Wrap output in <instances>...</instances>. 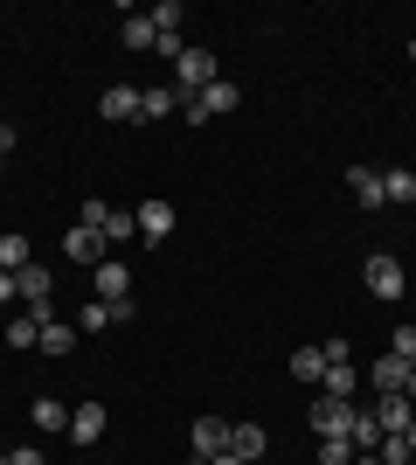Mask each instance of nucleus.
I'll return each instance as SVG.
<instances>
[{"label": "nucleus", "mask_w": 416, "mask_h": 465, "mask_svg": "<svg viewBox=\"0 0 416 465\" xmlns=\"http://www.w3.org/2000/svg\"><path fill=\"white\" fill-rule=\"evenodd\" d=\"M237 104H243V84H237V77H216L201 97H188V104H180V118H188V125H208V118H229Z\"/></svg>", "instance_id": "f257e3e1"}, {"label": "nucleus", "mask_w": 416, "mask_h": 465, "mask_svg": "<svg viewBox=\"0 0 416 465\" xmlns=\"http://www.w3.org/2000/svg\"><path fill=\"white\" fill-rule=\"evenodd\" d=\"M216 77H222V70H216V56H208L201 42H188V49H180V63H174V91H180V104H188V97H201Z\"/></svg>", "instance_id": "f03ea898"}, {"label": "nucleus", "mask_w": 416, "mask_h": 465, "mask_svg": "<svg viewBox=\"0 0 416 465\" xmlns=\"http://www.w3.org/2000/svg\"><path fill=\"white\" fill-rule=\"evenodd\" d=\"M361 285L375 292V299H402V292H410V272H402V257L375 251L368 264H361Z\"/></svg>", "instance_id": "7ed1b4c3"}, {"label": "nucleus", "mask_w": 416, "mask_h": 465, "mask_svg": "<svg viewBox=\"0 0 416 465\" xmlns=\"http://www.w3.org/2000/svg\"><path fill=\"white\" fill-rule=\"evenodd\" d=\"M125 320H132V299H83V306H77V327H83V333L125 327Z\"/></svg>", "instance_id": "20e7f679"}, {"label": "nucleus", "mask_w": 416, "mask_h": 465, "mask_svg": "<svg viewBox=\"0 0 416 465\" xmlns=\"http://www.w3.org/2000/svg\"><path fill=\"white\" fill-rule=\"evenodd\" d=\"M139 243H167V236H174V223H180V215H174V202H160V194H153V202H139Z\"/></svg>", "instance_id": "39448f33"}, {"label": "nucleus", "mask_w": 416, "mask_h": 465, "mask_svg": "<svg viewBox=\"0 0 416 465\" xmlns=\"http://www.w3.org/2000/svg\"><path fill=\"white\" fill-rule=\"evenodd\" d=\"M63 257H70V264H91V272H98L104 257H111V243H104L98 230H83V223H70V236H63Z\"/></svg>", "instance_id": "423d86ee"}, {"label": "nucleus", "mask_w": 416, "mask_h": 465, "mask_svg": "<svg viewBox=\"0 0 416 465\" xmlns=\"http://www.w3.org/2000/svg\"><path fill=\"white\" fill-rule=\"evenodd\" d=\"M313 430L319 438H347V424H354V403H340V396H313Z\"/></svg>", "instance_id": "0eeeda50"}, {"label": "nucleus", "mask_w": 416, "mask_h": 465, "mask_svg": "<svg viewBox=\"0 0 416 465\" xmlns=\"http://www.w3.org/2000/svg\"><path fill=\"white\" fill-rule=\"evenodd\" d=\"M188 438H195V459H201V465L222 459V451H229V417H195V430H188Z\"/></svg>", "instance_id": "6e6552de"}, {"label": "nucleus", "mask_w": 416, "mask_h": 465, "mask_svg": "<svg viewBox=\"0 0 416 465\" xmlns=\"http://www.w3.org/2000/svg\"><path fill=\"white\" fill-rule=\"evenodd\" d=\"M98 112L111 118V125H139V91H132V84H104Z\"/></svg>", "instance_id": "1a4fd4ad"}, {"label": "nucleus", "mask_w": 416, "mask_h": 465, "mask_svg": "<svg viewBox=\"0 0 416 465\" xmlns=\"http://www.w3.org/2000/svg\"><path fill=\"white\" fill-rule=\"evenodd\" d=\"M410 417H416V403L410 396H375V424H382V438H402V430H410Z\"/></svg>", "instance_id": "9d476101"}, {"label": "nucleus", "mask_w": 416, "mask_h": 465, "mask_svg": "<svg viewBox=\"0 0 416 465\" xmlns=\"http://www.w3.org/2000/svg\"><path fill=\"white\" fill-rule=\"evenodd\" d=\"M104 424H111V417H104V403H77V410H70V445H98Z\"/></svg>", "instance_id": "9b49d317"}, {"label": "nucleus", "mask_w": 416, "mask_h": 465, "mask_svg": "<svg viewBox=\"0 0 416 465\" xmlns=\"http://www.w3.org/2000/svg\"><path fill=\"white\" fill-rule=\"evenodd\" d=\"M354 389H361V369H354V361H326V375H319V396L354 403Z\"/></svg>", "instance_id": "f8f14e48"}, {"label": "nucleus", "mask_w": 416, "mask_h": 465, "mask_svg": "<svg viewBox=\"0 0 416 465\" xmlns=\"http://www.w3.org/2000/svg\"><path fill=\"white\" fill-rule=\"evenodd\" d=\"M91 299H132V264L104 257V264H98V292H91Z\"/></svg>", "instance_id": "ddd939ff"}, {"label": "nucleus", "mask_w": 416, "mask_h": 465, "mask_svg": "<svg viewBox=\"0 0 416 465\" xmlns=\"http://www.w3.org/2000/svg\"><path fill=\"white\" fill-rule=\"evenodd\" d=\"M180 112V91L174 84H153V91H139V125H153V118Z\"/></svg>", "instance_id": "4468645a"}, {"label": "nucleus", "mask_w": 416, "mask_h": 465, "mask_svg": "<svg viewBox=\"0 0 416 465\" xmlns=\"http://www.w3.org/2000/svg\"><path fill=\"white\" fill-rule=\"evenodd\" d=\"M347 188H354L361 209H389V194H382V174H375V167H347Z\"/></svg>", "instance_id": "2eb2a0df"}, {"label": "nucleus", "mask_w": 416, "mask_h": 465, "mask_svg": "<svg viewBox=\"0 0 416 465\" xmlns=\"http://www.w3.org/2000/svg\"><path fill=\"white\" fill-rule=\"evenodd\" d=\"M416 361H402V354H375V396H396L402 382H410Z\"/></svg>", "instance_id": "dca6fc26"}, {"label": "nucleus", "mask_w": 416, "mask_h": 465, "mask_svg": "<svg viewBox=\"0 0 416 465\" xmlns=\"http://www.w3.org/2000/svg\"><path fill=\"white\" fill-rule=\"evenodd\" d=\"M264 445H271V438H264V424H229V451H237V459L257 465V459H264Z\"/></svg>", "instance_id": "f3484780"}, {"label": "nucleus", "mask_w": 416, "mask_h": 465, "mask_svg": "<svg viewBox=\"0 0 416 465\" xmlns=\"http://www.w3.org/2000/svg\"><path fill=\"white\" fill-rule=\"evenodd\" d=\"M28 264H35V243H28L21 230H7L0 236V272H28Z\"/></svg>", "instance_id": "a211bd4d"}, {"label": "nucleus", "mask_w": 416, "mask_h": 465, "mask_svg": "<svg viewBox=\"0 0 416 465\" xmlns=\"http://www.w3.org/2000/svg\"><path fill=\"white\" fill-rule=\"evenodd\" d=\"M28 417H35L42 430H63V438H70V403H56V396H35V403H28Z\"/></svg>", "instance_id": "6ab92c4d"}, {"label": "nucleus", "mask_w": 416, "mask_h": 465, "mask_svg": "<svg viewBox=\"0 0 416 465\" xmlns=\"http://www.w3.org/2000/svg\"><path fill=\"white\" fill-rule=\"evenodd\" d=\"M153 35H160V28H153V15H125V28H119V42H125V49H153Z\"/></svg>", "instance_id": "aec40b11"}, {"label": "nucleus", "mask_w": 416, "mask_h": 465, "mask_svg": "<svg viewBox=\"0 0 416 465\" xmlns=\"http://www.w3.org/2000/svg\"><path fill=\"white\" fill-rule=\"evenodd\" d=\"M42 354H77V327L49 320V327H42Z\"/></svg>", "instance_id": "412c9836"}, {"label": "nucleus", "mask_w": 416, "mask_h": 465, "mask_svg": "<svg viewBox=\"0 0 416 465\" xmlns=\"http://www.w3.org/2000/svg\"><path fill=\"white\" fill-rule=\"evenodd\" d=\"M132 236H139V215L132 209H111V215H104V243H132Z\"/></svg>", "instance_id": "4be33fe9"}, {"label": "nucleus", "mask_w": 416, "mask_h": 465, "mask_svg": "<svg viewBox=\"0 0 416 465\" xmlns=\"http://www.w3.org/2000/svg\"><path fill=\"white\" fill-rule=\"evenodd\" d=\"M382 194H389V202H416V174L410 167H389V174H382Z\"/></svg>", "instance_id": "5701e85b"}, {"label": "nucleus", "mask_w": 416, "mask_h": 465, "mask_svg": "<svg viewBox=\"0 0 416 465\" xmlns=\"http://www.w3.org/2000/svg\"><path fill=\"white\" fill-rule=\"evenodd\" d=\"M7 348H42V320H28V312L7 320Z\"/></svg>", "instance_id": "b1692460"}, {"label": "nucleus", "mask_w": 416, "mask_h": 465, "mask_svg": "<svg viewBox=\"0 0 416 465\" xmlns=\"http://www.w3.org/2000/svg\"><path fill=\"white\" fill-rule=\"evenodd\" d=\"M292 375H298V382H319V375H326V354H319V348H298L292 354Z\"/></svg>", "instance_id": "393cba45"}, {"label": "nucleus", "mask_w": 416, "mask_h": 465, "mask_svg": "<svg viewBox=\"0 0 416 465\" xmlns=\"http://www.w3.org/2000/svg\"><path fill=\"white\" fill-rule=\"evenodd\" d=\"M180 21H188L180 0H160V7H153V28H160V35H180Z\"/></svg>", "instance_id": "a878e982"}, {"label": "nucleus", "mask_w": 416, "mask_h": 465, "mask_svg": "<svg viewBox=\"0 0 416 465\" xmlns=\"http://www.w3.org/2000/svg\"><path fill=\"white\" fill-rule=\"evenodd\" d=\"M319 465H354V445L347 438H319Z\"/></svg>", "instance_id": "bb28decb"}, {"label": "nucleus", "mask_w": 416, "mask_h": 465, "mask_svg": "<svg viewBox=\"0 0 416 465\" xmlns=\"http://www.w3.org/2000/svg\"><path fill=\"white\" fill-rule=\"evenodd\" d=\"M104 215H111V202H98V194H91V202L77 209V223H83V230H98V236H104Z\"/></svg>", "instance_id": "cd10ccee"}, {"label": "nucleus", "mask_w": 416, "mask_h": 465, "mask_svg": "<svg viewBox=\"0 0 416 465\" xmlns=\"http://www.w3.org/2000/svg\"><path fill=\"white\" fill-rule=\"evenodd\" d=\"M368 459H382V465H410V445H402V438H382Z\"/></svg>", "instance_id": "c85d7f7f"}, {"label": "nucleus", "mask_w": 416, "mask_h": 465, "mask_svg": "<svg viewBox=\"0 0 416 465\" xmlns=\"http://www.w3.org/2000/svg\"><path fill=\"white\" fill-rule=\"evenodd\" d=\"M389 354H402V361H416V327H410V320H402V327L389 333Z\"/></svg>", "instance_id": "c756f323"}, {"label": "nucleus", "mask_w": 416, "mask_h": 465, "mask_svg": "<svg viewBox=\"0 0 416 465\" xmlns=\"http://www.w3.org/2000/svg\"><path fill=\"white\" fill-rule=\"evenodd\" d=\"M7 465H49V459H42V445H15V451H7Z\"/></svg>", "instance_id": "7c9ffc66"}, {"label": "nucleus", "mask_w": 416, "mask_h": 465, "mask_svg": "<svg viewBox=\"0 0 416 465\" xmlns=\"http://www.w3.org/2000/svg\"><path fill=\"white\" fill-rule=\"evenodd\" d=\"M21 292H15V272H0V306H15Z\"/></svg>", "instance_id": "2f4dec72"}, {"label": "nucleus", "mask_w": 416, "mask_h": 465, "mask_svg": "<svg viewBox=\"0 0 416 465\" xmlns=\"http://www.w3.org/2000/svg\"><path fill=\"white\" fill-rule=\"evenodd\" d=\"M15 139H21L15 125H0V153H15Z\"/></svg>", "instance_id": "473e14b6"}, {"label": "nucleus", "mask_w": 416, "mask_h": 465, "mask_svg": "<svg viewBox=\"0 0 416 465\" xmlns=\"http://www.w3.org/2000/svg\"><path fill=\"white\" fill-rule=\"evenodd\" d=\"M208 465H250V459H237V451H222V459H208Z\"/></svg>", "instance_id": "72a5a7b5"}, {"label": "nucleus", "mask_w": 416, "mask_h": 465, "mask_svg": "<svg viewBox=\"0 0 416 465\" xmlns=\"http://www.w3.org/2000/svg\"><path fill=\"white\" fill-rule=\"evenodd\" d=\"M402 445H410V459H416V417H410V430H402Z\"/></svg>", "instance_id": "f704fd0d"}, {"label": "nucleus", "mask_w": 416, "mask_h": 465, "mask_svg": "<svg viewBox=\"0 0 416 465\" xmlns=\"http://www.w3.org/2000/svg\"><path fill=\"white\" fill-rule=\"evenodd\" d=\"M402 396H410V403H416V369H410V382H402Z\"/></svg>", "instance_id": "c9c22d12"}, {"label": "nucleus", "mask_w": 416, "mask_h": 465, "mask_svg": "<svg viewBox=\"0 0 416 465\" xmlns=\"http://www.w3.org/2000/svg\"><path fill=\"white\" fill-rule=\"evenodd\" d=\"M354 465H382V459H354Z\"/></svg>", "instance_id": "e433bc0d"}, {"label": "nucleus", "mask_w": 416, "mask_h": 465, "mask_svg": "<svg viewBox=\"0 0 416 465\" xmlns=\"http://www.w3.org/2000/svg\"><path fill=\"white\" fill-rule=\"evenodd\" d=\"M0 174H7V153H0Z\"/></svg>", "instance_id": "4c0bfd02"}, {"label": "nucleus", "mask_w": 416, "mask_h": 465, "mask_svg": "<svg viewBox=\"0 0 416 465\" xmlns=\"http://www.w3.org/2000/svg\"><path fill=\"white\" fill-rule=\"evenodd\" d=\"M410 63H416V42H410Z\"/></svg>", "instance_id": "58836bf2"}, {"label": "nucleus", "mask_w": 416, "mask_h": 465, "mask_svg": "<svg viewBox=\"0 0 416 465\" xmlns=\"http://www.w3.org/2000/svg\"><path fill=\"white\" fill-rule=\"evenodd\" d=\"M0 465H7V459H0Z\"/></svg>", "instance_id": "ea45409f"}]
</instances>
